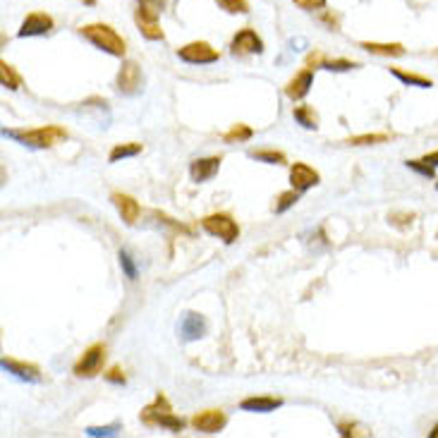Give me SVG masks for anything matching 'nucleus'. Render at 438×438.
<instances>
[{
	"label": "nucleus",
	"mask_w": 438,
	"mask_h": 438,
	"mask_svg": "<svg viewBox=\"0 0 438 438\" xmlns=\"http://www.w3.org/2000/svg\"><path fill=\"white\" fill-rule=\"evenodd\" d=\"M120 266H122V271H125V276H127V278H130V280H137V276H139L137 263L132 261V256L127 254V251H120Z\"/></svg>",
	"instance_id": "obj_31"
},
{
	"label": "nucleus",
	"mask_w": 438,
	"mask_h": 438,
	"mask_svg": "<svg viewBox=\"0 0 438 438\" xmlns=\"http://www.w3.org/2000/svg\"><path fill=\"white\" fill-rule=\"evenodd\" d=\"M105 379H108L110 381V384H115V386H125V372H122V369L120 367H113V369H110V372L108 374H105Z\"/></svg>",
	"instance_id": "obj_33"
},
{
	"label": "nucleus",
	"mask_w": 438,
	"mask_h": 438,
	"mask_svg": "<svg viewBox=\"0 0 438 438\" xmlns=\"http://www.w3.org/2000/svg\"><path fill=\"white\" fill-rule=\"evenodd\" d=\"M297 201H300V192H297V189H290V192H283L278 196V201H276L273 209H276V213H285L288 209H292Z\"/></svg>",
	"instance_id": "obj_29"
},
{
	"label": "nucleus",
	"mask_w": 438,
	"mask_h": 438,
	"mask_svg": "<svg viewBox=\"0 0 438 438\" xmlns=\"http://www.w3.org/2000/svg\"><path fill=\"white\" fill-rule=\"evenodd\" d=\"M80 34L84 38H87L92 46H96L98 50H103V53H110L115 55V58H125L127 53V43L125 38L117 34L113 27L108 24H87L82 27Z\"/></svg>",
	"instance_id": "obj_2"
},
{
	"label": "nucleus",
	"mask_w": 438,
	"mask_h": 438,
	"mask_svg": "<svg viewBox=\"0 0 438 438\" xmlns=\"http://www.w3.org/2000/svg\"><path fill=\"white\" fill-rule=\"evenodd\" d=\"M115 87H117V92L125 94V96H134V94H139V89H142V70H139V65L134 63V60L122 63L120 72H117Z\"/></svg>",
	"instance_id": "obj_9"
},
{
	"label": "nucleus",
	"mask_w": 438,
	"mask_h": 438,
	"mask_svg": "<svg viewBox=\"0 0 438 438\" xmlns=\"http://www.w3.org/2000/svg\"><path fill=\"white\" fill-rule=\"evenodd\" d=\"M390 139V134H357V137H350L345 144L350 146H372V144H386Z\"/></svg>",
	"instance_id": "obj_27"
},
{
	"label": "nucleus",
	"mask_w": 438,
	"mask_h": 438,
	"mask_svg": "<svg viewBox=\"0 0 438 438\" xmlns=\"http://www.w3.org/2000/svg\"><path fill=\"white\" fill-rule=\"evenodd\" d=\"M292 115H295V120L300 122L305 130H316L319 127V117L314 113L312 105H297V108L292 110Z\"/></svg>",
	"instance_id": "obj_24"
},
{
	"label": "nucleus",
	"mask_w": 438,
	"mask_h": 438,
	"mask_svg": "<svg viewBox=\"0 0 438 438\" xmlns=\"http://www.w3.org/2000/svg\"><path fill=\"white\" fill-rule=\"evenodd\" d=\"M407 168L414 173H419V175L424 177H436V168L431 166V163H426L424 159L422 161H407Z\"/></svg>",
	"instance_id": "obj_30"
},
{
	"label": "nucleus",
	"mask_w": 438,
	"mask_h": 438,
	"mask_svg": "<svg viewBox=\"0 0 438 438\" xmlns=\"http://www.w3.org/2000/svg\"><path fill=\"white\" fill-rule=\"evenodd\" d=\"M221 5V10H226L228 15H247L249 13V3L247 0H216Z\"/></svg>",
	"instance_id": "obj_28"
},
{
	"label": "nucleus",
	"mask_w": 438,
	"mask_h": 438,
	"mask_svg": "<svg viewBox=\"0 0 438 438\" xmlns=\"http://www.w3.org/2000/svg\"><path fill=\"white\" fill-rule=\"evenodd\" d=\"M0 367H3L8 374L17 376L20 381H29V384L41 381V369H38L36 364H27V362H20V359H8V357H5L3 362H0Z\"/></svg>",
	"instance_id": "obj_16"
},
{
	"label": "nucleus",
	"mask_w": 438,
	"mask_h": 438,
	"mask_svg": "<svg viewBox=\"0 0 438 438\" xmlns=\"http://www.w3.org/2000/svg\"><path fill=\"white\" fill-rule=\"evenodd\" d=\"M50 29H53V17L46 15V13H29V15H27V20L22 22L17 36H20V38L43 36V34H48Z\"/></svg>",
	"instance_id": "obj_12"
},
{
	"label": "nucleus",
	"mask_w": 438,
	"mask_h": 438,
	"mask_svg": "<svg viewBox=\"0 0 438 438\" xmlns=\"http://www.w3.org/2000/svg\"><path fill=\"white\" fill-rule=\"evenodd\" d=\"M362 48L374 55H386V58H402L405 46L402 43H376V41H362Z\"/></svg>",
	"instance_id": "obj_19"
},
{
	"label": "nucleus",
	"mask_w": 438,
	"mask_h": 438,
	"mask_svg": "<svg viewBox=\"0 0 438 438\" xmlns=\"http://www.w3.org/2000/svg\"><path fill=\"white\" fill-rule=\"evenodd\" d=\"M312 84H314V70L307 67V70H302L300 75H295L288 84H285V96L292 101L305 98L309 94V89H312Z\"/></svg>",
	"instance_id": "obj_17"
},
{
	"label": "nucleus",
	"mask_w": 438,
	"mask_h": 438,
	"mask_svg": "<svg viewBox=\"0 0 438 438\" xmlns=\"http://www.w3.org/2000/svg\"><path fill=\"white\" fill-rule=\"evenodd\" d=\"M221 156H209V159H196L189 163V177L192 182L201 184V182H209L211 177H216V173L221 170Z\"/></svg>",
	"instance_id": "obj_13"
},
{
	"label": "nucleus",
	"mask_w": 438,
	"mask_h": 438,
	"mask_svg": "<svg viewBox=\"0 0 438 438\" xmlns=\"http://www.w3.org/2000/svg\"><path fill=\"white\" fill-rule=\"evenodd\" d=\"M177 330H180V338L182 340H187V342L199 340V338H204L206 335V319L201 316V314L189 312V314H184L182 316Z\"/></svg>",
	"instance_id": "obj_14"
},
{
	"label": "nucleus",
	"mask_w": 438,
	"mask_h": 438,
	"mask_svg": "<svg viewBox=\"0 0 438 438\" xmlns=\"http://www.w3.org/2000/svg\"><path fill=\"white\" fill-rule=\"evenodd\" d=\"M283 405V397H273V395H254V397H244L240 402V407L244 412H273Z\"/></svg>",
	"instance_id": "obj_18"
},
{
	"label": "nucleus",
	"mask_w": 438,
	"mask_h": 438,
	"mask_svg": "<svg viewBox=\"0 0 438 438\" xmlns=\"http://www.w3.org/2000/svg\"><path fill=\"white\" fill-rule=\"evenodd\" d=\"M142 422L146 426H156V429H168L173 431V434H180V431L184 429V419L177 417L175 412H173L170 402H168V397L163 395V393H159V395L154 397V402H149L144 409H142Z\"/></svg>",
	"instance_id": "obj_1"
},
{
	"label": "nucleus",
	"mask_w": 438,
	"mask_h": 438,
	"mask_svg": "<svg viewBox=\"0 0 438 438\" xmlns=\"http://www.w3.org/2000/svg\"><path fill=\"white\" fill-rule=\"evenodd\" d=\"M117 431H120V424H110V426H89L87 434L89 436H117Z\"/></svg>",
	"instance_id": "obj_32"
},
{
	"label": "nucleus",
	"mask_w": 438,
	"mask_h": 438,
	"mask_svg": "<svg viewBox=\"0 0 438 438\" xmlns=\"http://www.w3.org/2000/svg\"><path fill=\"white\" fill-rule=\"evenodd\" d=\"M249 159L259 161V163H268V166H285L288 159H285L283 151H273V149H259V151H249Z\"/></svg>",
	"instance_id": "obj_23"
},
{
	"label": "nucleus",
	"mask_w": 438,
	"mask_h": 438,
	"mask_svg": "<svg viewBox=\"0 0 438 438\" xmlns=\"http://www.w3.org/2000/svg\"><path fill=\"white\" fill-rule=\"evenodd\" d=\"M228 424V417L223 409H204V412H196L192 417V426L201 434H218Z\"/></svg>",
	"instance_id": "obj_10"
},
{
	"label": "nucleus",
	"mask_w": 438,
	"mask_h": 438,
	"mask_svg": "<svg viewBox=\"0 0 438 438\" xmlns=\"http://www.w3.org/2000/svg\"><path fill=\"white\" fill-rule=\"evenodd\" d=\"M84 3H87V5H94V3H96V0H84Z\"/></svg>",
	"instance_id": "obj_37"
},
{
	"label": "nucleus",
	"mask_w": 438,
	"mask_h": 438,
	"mask_svg": "<svg viewBox=\"0 0 438 438\" xmlns=\"http://www.w3.org/2000/svg\"><path fill=\"white\" fill-rule=\"evenodd\" d=\"M321 65L323 70H330V72H345V70H355V67H359V63H355V60H345V58H335V60H326L323 55H312L309 58V65Z\"/></svg>",
	"instance_id": "obj_20"
},
{
	"label": "nucleus",
	"mask_w": 438,
	"mask_h": 438,
	"mask_svg": "<svg viewBox=\"0 0 438 438\" xmlns=\"http://www.w3.org/2000/svg\"><path fill=\"white\" fill-rule=\"evenodd\" d=\"M436 189H438V182H436Z\"/></svg>",
	"instance_id": "obj_38"
},
{
	"label": "nucleus",
	"mask_w": 438,
	"mask_h": 438,
	"mask_svg": "<svg viewBox=\"0 0 438 438\" xmlns=\"http://www.w3.org/2000/svg\"><path fill=\"white\" fill-rule=\"evenodd\" d=\"M110 201L115 204L117 213L122 216V221L127 226H134L139 221V213H142V206H139L137 199H132L130 194H122V192H113L110 194Z\"/></svg>",
	"instance_id": "obj_15"
},
{
	"label": "nucleus",
	"mask_w": 438,
	"mask_h": 438,
	"mask_svg": "<svg viewBox=\"0 0 438 438\" xmlns=\"http://www.w3.org/2000/svg\"><path fill=\"white\" fill-rule=\"evenodd\" d=\"M319 182H321V175L312 166H307V163H295L290 168V184L297 192H307V189L316 187Z\"/></svg>",
	"instance_id": "obj_11"
},
{
	"label": "nucleus",
	"mask_w": 438,
	"mask_h": 438,
	"mask_svg": "<svg viewBox=\"0 0 438 438\" xmlns=\"http://www.w3.org/2000/svg\"><path fill=\"white\" fill-rule=\"evenodd\" d=\"M251 134H254V130H251L249 125H242V122H238V125H233L226 134H223V142H226V144H240V142H247V139H251Z\"/></svg>",
	"instance_id": "obj_25"
},
{
	"label": "nucleus",
	"mask_w": 438,
	"mask_h": 438,
	"mask_svg": "<svg viewBox=\"0 0 438 438\" xmlns=\"http://www.w3.org/2000/svg\"><path fill=\"white\" fill-rule=\"evenodd\" d=\"M103 364H105V345L96 342L89 350H84V355L77 359L75 376H80V379H94V376L101 374Z\"/></svg>",
	"instance_id": "obj_6"
},
{
	"label": "nucleus",
	"mask_w": 438,
	"mask_h": 438,
	"mask_svg": "<svg viewBox=\"0 0 438 438\" xmlns=\"http://www.w3.org/2000/svg\"><path fill=\"white\" fill-rule=\"evenodd\" d=\"M201 228L213 238L223 240L226 244H233L240 238V226L228 216V213H211V216L201 218Z\"/></svg>",
	"instance_id": "obj_5"
},
{
	"label": "nucleus",
	"mask_w": 438,
	"mask_h": 438,
	"mask_svg": "<svg viewBox=\"0 0 438 438\" xmlns=\"http://www.w3.org/2000/svg\"><path fill=\"white\" fill-rule=\"evenodd\" d=\"M230 53H233L235 58H244V55H254V53L259 55V53H263L261 36L254 29H249V27H247V29L235 34L233 43H230Z\"/></svg>",
	"instance_id": "obj_8"
},
{
	"label": "nucleus",
	"mask_w": 438,
	"mask_h": 438,
	"mask_svg": "<svg viewBox=\"0 0 438 438\" xmlns=\"http://www.w3.org/2000/svg\"><path fill=\"white\" fill-rule=\"evenodd\" d=\"M3 134L24 146H31V149H50V146L67 139V132L58 125L34 127V130H3Z\"/></svg>",
	"instance_id": "obj_3"
},
{
	"label": "nucleus",
	"mask_w": 438,
	"mask_h": 438,
	"mask_svg": "<svg viewBox=\"0 0 438 438\" xmlns=\"http://www.w3.org/2000/svg\"><path fill=\"white\" fill-rule=\"evenodd\" d=\"M163 5H166V0H139L137 10H134V22L149 41H161L163 38V29L159 24V13Z\"/></svg>",
	"instance_id": "obj_4"
},
{
	"label": "nucleus",
	"mask_w": 438,
	"mask_h": 438,
	"mask_svg": "<svg viewBox=\"0 0 438 438\" xmlns=\"http://www.w3.org/2000/svg\"><path fill=\"white\" fill-rule=\"evenodd\" d=\"M295 5H300L302 10H321L326 0H295Z\"/></svg>",
	"instance_id": "obj_34"
},
{
	"label": "nucleus",
	"mask_w": 438,
	"mask_h": 438,
	"mask_svg": "<svg viewBox=\"0 0 438 438\" xmlns=\"http://www.w3.org/2000/svg\"><path fill=\"white\" fill-rule=\"evenodd\" d=\"M177 58L189 65H211V63H218L221 53L206 41H192L177 50Z\"/></svg>",
	"instance_id": "obj_7"
},
{
	"label": "nucleus",
	"mask_w": 438,
	"mask_h": 438,
	"mask_svg": "<svg viewBox=\"0 0 438 438\" xmlns=\"http://www.w3.org/2000/svg\"><path fill=\"white\" fill-rule=\"evenodd\" d=\"M424 161H426V163H431L434 168H438V151H431V154H426V156H424Z\"/></svg>",
	"instance_id": "obj_35"
},
{
	"label": "nucleus",
	"mask_w": 438,
	"mask_h": 438,
	"mask_svg": "<svg viewBox=\"0 0 438 438\" xmlns=\"http://www.w3.org/2000/svg\"><path fill=\"white\" fill-rule=\"evenodd\" d=\"M431 438H438V424L434 426V431H431Z\"/></svg>",
	"instance_id": "obj_36"
},
{
	"label": "nucleus",
	"mask_w": 438,
	"mask_h": 438,
	"mask_svg": "<svg viewBox=\"0 0 438 438\" xmlns=\"http://www.w3.org/2000/svg\"><path fill=\"white\" fill-rule=\"evenodd\" d=\"M0 84H3L5 89H10V92H17V89L22 87V77L17 75V70L10 63H5V60H0Z\"/></svg>",
	"instance_id": "obj_22"
},
{
	"label": "nucleus",
	"mask_w": 438,
	"mask_h": 438,
	"mask_svg": "<svg viewBox=\"0 0 438 438\" xmlns=\"http://www.w3.org/2000/svg\"><path fill=\"white\" fill-rule=\"evenodd\" d=\"M137 154H142V144H137V142L115 144L113 151H110V156H108V161L110 163H117L120 159H132V156H137Z\"/></svg>",
	"instance_id": "obj_26"
},
{
	"label": "nucleus",
	"mask_w": 438,
	"mask_h": 438,
	"mask_svg": "<svg viewBox=\"0 0 438 438\" xmlns=\"http://www.w3.org/2000/svg\"><path fill=\"white\" fill-rule=\"evenodd\" d=\"M390 75L397 77L402 84H407V87H419V89H431L434 87V82L429 80V77H422V75H414V72H405L400 70V67H388Z\"/></svg>",
	"instance_id": "obj_21"
}]
</instances>
